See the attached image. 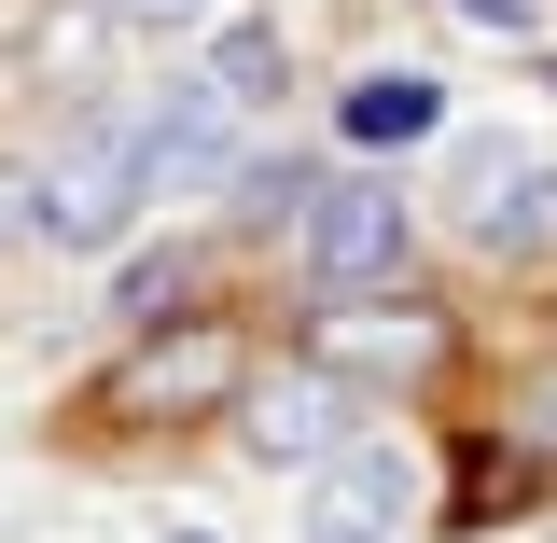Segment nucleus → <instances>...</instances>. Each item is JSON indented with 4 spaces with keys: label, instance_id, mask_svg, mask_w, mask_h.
<instances>
[{
    "label": "nucleus",
    "instance_id": "obj_1",
    "mask_svg": "<svg viewBox=\"0 0 557 543\" xmlns=\"http://www.w3.org/2000/svg\"><path fill=\"white\" fill-rule=\"evenodd\" d=\"M112 418H209V405H251V335L237 321H139V348L112 362Z\"/></svg>",
    "mask_w": 557,
    "mask_h": 543
},
{
    "label": "nucleus",
    "instance_id": "obj_2",
    "mask_svg": "<svg viewBox=\"0 0 557 543\" xmlns=\"http://www.w3.org/2000/svg\"><path fill=\"white\" fill-rule=\"evenodd\" d=\"M139 196H153V126H139V112H98V126L57 153V182H42V237H57V251H112Z\"/></svg>",
    "mask_w": 557,
    "mask_h": 543
},
{
    "label": "nucleus",
    "instance_id": "obj_3",
    "mask_svg": "<svg viewBox=\"0 0 557 543\" xmlns=\"http://www.w3.org/2000/svg\"><path fill=\"white\" fill-rule=\"evenodd\" d=\"M293 266H307L321 307H335V293H391V266H405V196H391V182H307Z\"/></svg>",
    "mask_w": 557,
    "mask_h": 543
},
{
    "label": "nucleus",
    "instance_id": "obj_4",
    "mask_svg": "<svg viewBox=\"0 0 557 543\" xmlns=\"http://www.w3.org/2000/svg\"><path fill=\"white\" fill-rule=\"evenodd\" d=\"M405 516H418V460L391 432H348L335 460L307 474V543H391Z\"/></svg>",
    "mask_w": 557,
    "mask_h": 543
},
{
    "label": "nucleus",
    "instance_id": "obj_5",
    "mask_svg": "<svg viewBox=\"0 0 557 543\" xmlns=\"http://www.w3.org/2000/svg\"><path fill=\"white\" fill-rule=\"evenodd\" d=\"M460 223H474V251H544L557 237V168L516 153V139H474L460 153Z\"/></svg>",
    "mask_w": 557,
    "mask_h": 543
},
{
    "label": "nucleus",
    "instance_id": "obj_6",
    "mask_svg": "<svg viewBox=\"0 0 557 543\" xmlns=\"http://www.w3.org/2000/svg\"><path fill=\"white\" fill-rule=\"evenodd\" d=\"M307 362H335V377H432L446 362V321L432 307H362V293H335L307 321Z\"/></svg>",
    "mask_w": 557,
    "mask_h": 543
},
{
    "label": "nucleus",
    "instance_id": "obj_7",
    "mask_svg": "<svg viewBox=\"0 0 557 543\" xmlns=\"http://www.w3.org/2000/svg\"><path fill=\"white\" fill-rule=\"evenodd\" d=\"M348 377L335 362H293V377H278V391H251V418H237V432H251V460H293V474H321V460H335L348 446Z\"/></svg>",
    "mask_w": 557,
    "mask_h": 543
},
{
    "label": "nucleus",
    "instance_id": "obj_8",
    "mask_svg": "<svg viewBox=\"0 0 557 543\" xmlns=\"http://www.w3.org/2000/svg\"><path fill=\"white\" fill-rule=\"evenodd\" d=\"M432 126H446V84H432V70H362V84H348V139L405 153V139H432Z\"/></svg>",
    "mask_w": 557,
    "mask_h": 543
},
{
    "label": "nucleus",
    "instance_id": "obj_9",
    "mask_svg": "<svg viewBox=\"0 0 557 543\" xmlns=\"http://www.w3.org/2000/svg\"><path fill=\"white\" fill-rule=\"evenodd\" d=\"M182 293H196L182 251H168V266H126V321H182Z\"/></svg>",
    "mask_w": 557,
    "mask_h": 543
},
{
    "label": "nucleus",
    "instance_id": "obj_10",
    "mask_svg": "<svg viewBox=\"0 0 557 543\" xmlns=\"http://www.w3.org/2000/svg\"><path fill=\"white\" fill-rule=\"evenodd\" d=\"M28 237H42V182H28V168H0V266H14Z\"/></svg>",
    "mask_w": 557,
    "mask_h": 543
},
{
    "label": "nucleus",
    "instance_id": "obj_11",
    "mask_svg": "<svg viewBox=\"0 0 557 543\" xmlns=\"http://www.w3.org/2000/svg\"><path fill=\"white\" fill-rule=\"evenodd\" d=\"M112 28H209V0H112Z\"/></svg>",
    "mask_w": 557,
    "mask_h": 543
},
{
    "label": "nucleus",
    "instance_id": "obj_12",
    "mask_svg": "<svg viewBox=\"0 0 557 543\" xmlns=\"http://www.w3.org/2000/svg\"><path fill=\"white\" fill-rule=\"evenodd\" d=\"M474 28H544V0H460Z\"/></svg>",
    "mask_w": 557,
    "mask_h": 543
}]
</instances>
